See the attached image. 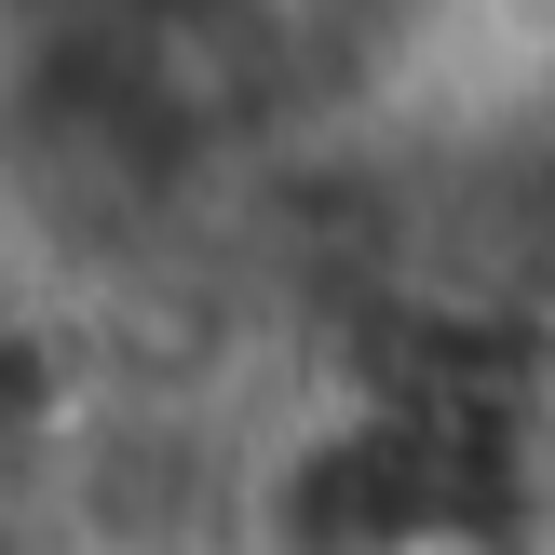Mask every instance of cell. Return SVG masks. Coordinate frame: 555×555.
I'll return each mask as SVG.
<instances>
[{
    "label": "cell",
    "instance_id": "obj_1",
    "mask_svg": "<svg viewBox=\"0 0 555 555\" xmlns=\"http://www.w3.org/2000/svg\"><path fill=\"white\" fill-rule=\"evenodd\" d=\"M352 555H529V542H502V529H461V515H434V529H379V542H352Z\"/></svg>",
    "mask_w": 555,
    "mask_h": 555
}]
</instances>
